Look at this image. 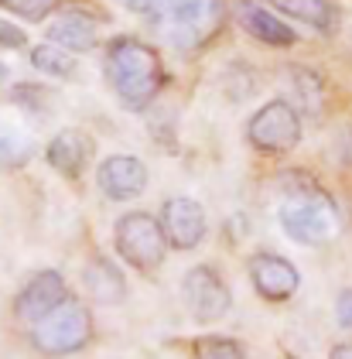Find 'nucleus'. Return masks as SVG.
Here are the masks:
<instances>
[{
    "label": "nucleus",
    "instance_id": "nucleus-1",
    "mask_svg": "<svg viewBox=\"0 0 352 359\" xmlns=\"http://www.w3.org/2000/svg\"><path fill=\"white\" fill-rule=\"evenodd\" d=\"M107 79L123 107L144 110L161 89V58L137 38H116L107 48Z\"/></svg>",
    "mask_w": 352,
    "mask_h": 359
},
{
    "label": "nucleus",
    "instance_id": "nucleus-2",
    "mask_svg": "<svg viewBox=\"0 0 352 359\" xmlns=\"http://www.w3.org/2000/svg\"><path fill=\"white\" fill-rule=\"evenodd\" d=\"M93 342V315L72 294L31 325V346L41 356H72Z\"/></svg>",
    "mask_w": 352,
    "mask_h": 359
},
{
    "label": "nucleus",
    "instance_id": "nucleus-3",
    "mask_svg": "<svg viewBox=\"0 0 352 359\" xmlns=\"http://www.w3.org/2000/svg\"><path fill=\"white\" fill-rule=\"evenodd\" d=\"M158 21H161L164 38L175 52H195L226 21V4L222 0H189V4H178V7L158 14Z\"/></svg>",
    "mask_w": 352,
    "mask_h": 359
},
{
    "label": "nucleus",
    "instance_id": "nucleus-4",
    "mask_svg": "<svg viewBox=\"0 0 352 359\" xmlns=\"http://www.w3.org/2000/svg\"><path fill=\"white\" fill-rule=\"evenodd\" d=\"M113 240H116L120 257L130 267L144 271V274L158 271L164 264L168 243H164L161 226H158V219L151 212H127V216H120L116 226H113Z\"/></svg>",
    "mask_w": 352,
    "mask_h": 359
},
{
    "label": "nucleus",
    "instance_id": "nucleus-5",
    "mask_svg": "<svg viewBox=\"0 0 352 359\" xmlns=\"http://www.w3.org/2000/svg\"><path fill=\"white\" fill-rule=\"evenodd\" d=\"M335 222H339L335 219V205L328 202L325 192L291 198V202L280 209V226H284V233H287L295 243H304V247L325 243L328 236L335 233Z\"/></svg>",
    "mask_w": 352,
    "mask_h": 359
},
{
    "label": "nucleus",
    "instance_id": "nucleus-6",
    "mask_svg": "<svg viewBox=\"0 0 352 359\" xmlns=\"http://www.w3.org/2000/svg\"><path fill=\"white\" fill-rule=\"evenodd\" d=\"M246 137L257 151H271V154H280V151H291L301 144V116L298 110L287 103V100H271L267 107L250 116L246 123Z\"/></svg>",
    "mask_w": 352,
    "mask_h": 359
},
{
    "label": "nucleus",
    "instance_id": "nucleus-7",
    "mask_svg": "<svg viewBox=\"0 0 352 359\" xmlns=\"http://www.w3.org/2000/svg\"><path fill=\"white\" fill-rule=\"evenodd\" d=\"M182 298L189 304L191 318L202 322V325L226 318V311L233 304V294H229L222 274H219L216 267H209V264L191 267L189 274H185V280H182Z\"/></svg>",
    "mask_w": 352,
    "mask_h": 359
},
{
    "label": "nucleus",
    "instance_id": "nucleus-8",
    "mask_svg": "<svg viewBox=\"0 0 352 359\" xmlns=\"http://www.w3.org/2000/svg\"><path fill=\"white\" fill-rule=\"evenodd\" d=\"M164 233V243L175 250H195L205 240V209L189 198V195H178V198H168L161 205V219H158Z\"/></svg>",
    "mask_w": 352,
    "mask_h": 359
},
{
    "label": "nucleus",
    "instance_id": "nucleus-9",
    "mask_svg": "<svg viewBox=\"0 0 352 359\" xmlns=\"http://www.w3.org/2000/svg\"><path fill=\"white\" fill-rule=\"evenodd\" d=\"M250 280H253V291L264 298V302H291L298 294V267L291 260H284L280 253H253L250 257Z\"/></svg>",
    "mask_w": 352,
    "mask_h": 359
},
{
    "label": "nucleus",
    "instance_id": "nucleus-10",
    "mask_svg": "<svg viewBox=\"0 0 352 359\" xmlns=\"http://www.w3.org/2000/svg\"><path fill=\"white\" fill-rule=\"evenodd\" d=\"M96 185L109 202H130L147 189V168L134 154H109L107 161H100Z\"/></svg>",
    "mask_w": 352,
    "mask_h": 359
},
{
    "label": "nucleus",
    "instance_id": "nucleus-11",
    "mask_svg": "<svg viewBox=\"0 0 352 359\" xmlns=\"http://www.w3.org/2000/svg\"><path fill=\"white\" fill-rule=\"evenodd\" d=\"M65 298H69L65 277L58 274V271H41V274L31 277L25 287H21V294L14 298V315L21 322H27V325H34L38 318H45L48 311H55Z\"/></svg>",
    "mask_w": 352,
    "mask_h": 359
},
{
    "label": "nucleus",
    "instance_id": "nucleus-12",
    "mask_svg": "<svg viewBox=\"0 0 352 359\" xmlns=\"http://www.w3.org/2000/svg\"><path fill=\"white\" fill-rule=\"evenodd\" d=\"M236 18H240V25H243L246 34H253V38L264 41V45L287 48V45L298 41L295 28L284 25L277 14H271V11H267L264 4H257V0H240V4H236Z\"/></svg>",
    "mask_w": 352,
    "mask_h": 359
},
{
    "label": "nucleus",
    "instance_id": "nucleus-13",
    "mask_svg": "<svg viewBox=\"0 0 352 359\" xmlns=\"http://www.w3.org/2000/svg\"><path fill=\"white\" fill-rule=\"evenodd\" d=\"M89 154H93V144L82 130H62L48 144V165L65 178H79L89 165Z\"/></svg>",
    "mask_w": 352,
    "mask_h": 359
},
{
    "label": "nucleus",
    "instance_id": "nucleus-14",
    "mask_svg": "<svg viewBox=\"0 0 352 359\" xmlns=\"http://www.w3.org/2000/svg\"><path fill=\"white\" fill-rule=\"evenodd\" d=\"M82 284L93 294V302L100 304H120L127 298V280L116 271V264L107 257H93L82 271Z\"/></svg>",
    "mask_w": 352,
    "mask_h": 359
},
{
    "label": "nucleus",
    "instance_id": "nucleus-15",
    "mask_svg": "<svg viewBox=\"0 0 352 359\" xmlns=\"http://www.w3.org/2000/svg\"><path fill=\"white\" fill-rule=\"evenodd\" d=\"M48 41L65 52H93L96 48V25L82 11L62 14L55 25H48Z\"/></svg>",
    "mask_w": 352,
    "mask_h": 359
},
{
    "label": "nucleus",
    "instance_id": "nucleus-16",
    "mask_svg": "<svg viewBox=\"0 0 352 359\" xmlns=\"http://www.w3.org/2000/svg\"><path fill=\"white\" fill-rule=\"evenodd\" d=\"M267 4H273L280 14L295 18L301 25H311L315 31H332L335 25V11L328 0H267Z\"/></svg>",
    "mask_w": 352,
    "mask_h": 359
},
{
    "label": "nucleus",
    "instance_id": "nucleus-17",
    "mask_svg": "<svg viewBox=\"0 0 352 359\" xmlns=\"http://www.w3.org/2000/svg\"><path fill=\"white\" fill-rule=\"evenodd\" d=\"M31 65H34L38 72L52 76V79H69V76L76 72L72 55H69V52H62L58 45H38V48L31 52Z\"/></svg>",
    "mask_w": 352,
    "mask_h": 359
},
{
    "label": "nucleus",
    "instance_id": "nucleus-18",
    "mask_svg": "<svg viewBox=\"0 0 352 359\" xmlns=\"http://www.w3.org/2000/svg\"><path fill=\"white\" fill-rule=\"evenodd\" d=\"M287 79L295 86V100L301 107L308 113H318V107H322V76H315L311 69L295 65V69H287Z\"/></svg>",
    "mask_w": 352,
    "mask_h": 359
},
{
    "label": "nucleus",
    "instance_id": "nucleus-19",
    "mask_svg": "<svg viewBox=\"0 0 352 359\" xmlns=\"http://www.w3.org/2000/svg\"><path fill=\"white\" fill-rule=\"evenodd\" d=\"M31 151H34V144H31V137H27L25 130L0 123V165H7V168L25 165L27 158H31Z\"/></svg>",
    "mask_w": 352,
    "mask_h": 359
},
{
    "label": "nucleus",
    "instance_id": "nucleus-20",
    "mask_svg": "<svg viewBox=\"0 0 352 359\" xmlns=\"http://www.w3.org/2000/svg\"><path fill=\"white\" fill-rule=\"evenodd\" d=\"M191 349H195V359H243V349L222 335H202L195 339Z\"/></svg>",
    "mask_w": 352,
    "mask_h": 359
},
{
    "label": "nucleus",
    "instance_id": "nucleus-21",
    "mask_svg": "<svg viewBox=\"0 0 352 359\" xmlns=\"http://www.w3.org/2000/svg\"><path fill=\"white\" fill-rule=\"evenodd\" d=\"M7 4H11L14 14H21V18H27V21H45L48 14L58 11L62 0H7Z\"/></svg>",
    "mask_w": 352,
    "mask_h": 359
},
{
    "label": "nucleus",
    "instance_id": "nucleus-22",
    "mask_svg": "<svg viewBox=\"0 0 352 359\" xmlns=\"http://www.w3.org/2000/svg\"><path fill=\"white\" fill-rule=\"evenodd\" d=\"M25 45H27L25 28H18V25H7V21H0V48H25Z\"/></svg>",
    "mask_w": 352,
    "mask_h": 359
},
{
    "label": "nucleus",
    "instance_id": "nucleus-23",
    "mask_svg": "<svg viewBox=\"0 0 352 359\" xmlns=\"http://www.w3.org/2000/svg\"><path fill=\"white\" fill-rule=\"evenodd\" d=\"M335 318H339L342 329H352V287H346V291L339 294V302H335Z\"/></svg>",
    "mask_w": 352,
    "mask_h": 359
},
{
    "label": "nucleus",
    "instance_id": "nucleus-24",
    "mask_svg": "<svg viewBox=\"0 0 352 359\" xmlns=\"http://www.w3.org/2000/svg\"><path fill=\"white\" fill-rule=\"evenodd\" d=\"M178 4H189V0H151V14L158 18V14L171 11V7H178Z\"/></svg>",
    "mask_w": 352,
    "mask_h": 359
},
{
    "label": "nucleus",
    "instance_id": "nucleus-25",
    "mask_svg": "<svg viewBox=\"0 0 352 359\" xmlns=\"http://www.w3.org/2000/svg\"><path fill=\"white\" fill-rule=\"evenodd\" d=\"M328 359H352V342H339V346L328 353Z\"/></svg>",
    "mask_w": 352,
    "mask_h": 359
},
{
    "label": "nucleus",
    "instance_id": "nucleus-26",
    "mask_svg": "<svg viewBox=\"0 0 352 359\" xmlns=\"http://www.w3.org/2000/svg\"><path fill=\"white\" fill-rule=\"evenodd\" d=\"M127 11H151V0H120Z\"/></svg>",
    "mask_w": 352,
    "mask_h": 359
}]
</instances>
